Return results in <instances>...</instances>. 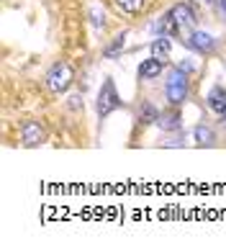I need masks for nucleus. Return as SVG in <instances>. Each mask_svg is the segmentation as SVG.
Wrapping results in <instances>:
<instances>
[{
	"instance_id": "obj_14",
	"label": "nucleus",
	"mask_w": 226,
	"mask_h": 252,
	"mask_svg": "<svg viewBox=\"0 0 226 252\" xmlns=\"http://www.w3.org/2000/svg\"><path fill=\"white\" fill-rule=\"evenodd\" d=\"M157 124H160L162 129L172 131V129H180V126H183V119H180V113H177V111H172V113H162Z\"/></svg>"
},
{
	"instance_id": "obj_17",
	"label": "nucleus",
	"mask_w": 226,
	"mask_h": 252,
	"mask_svg": "<svg viewBox=\"0 0 226 252\" xmlns=\"http://www.w3.org/2000/svg\"><path fill=\"white\" fill-rule=\"evenodd\" d=\"M70 106H72V108H77V106L83 108V100H80V95H72V98H70Z\"/></svg>"
},
{
	"instance_id": "obj_9",
	"label": "nucleus",
	"mask_w": 226,
	"mask_h": 252,
	"mask_svg": "<svg viewBox=\"0 0 226 252\" xmlns=\"http://www.w3.org/2000/svg\"><path fill=\"white\" fill-rule=\"evenodd\" d=\"M149 52H152V57H157V60H162L167 64V60H170V41H167V36H157L149 44Z\"/></svg>"
},
{
	"instance_id": "obj_15",
	"label": "nucleus",
	"mask_w": 226,
	"mask_h": 252,
	"mask_svg": "<svg viewBox=\"0 0 226 252\" xmlns=\"http://www.w3.org/2000/svg\"><path fill=\"white\" fill-rule=\"evenodd\" d=\"M90 16H93V26H95V29H103V26H106V16H103V10H93Z\"/></svg>"
},
{
	"instance_id": "obj_13",
	"label": "nucleus",
	"mask_w": 226,
	"mask_h": 252,
	"mask_svg": "<svg viewBox=\"0 0 226 252\" xmlns=\"http://www.w3.org/2000/svg\"><path fill=\"white\" fill-rule=\"evenodd\" d=\"M116 3L118 10H123V13H129V16H137L139 10L146 5V0H113Z\"/></svg>"
},
{
	"instance_id": "obj_4",
	"label": "nucleus",
	"mask_w": 226,
	"mask_h": 252,
	"mask_svg": "<svg viewBox=\"0 0 226 252\" xmlns=\"http://www.w3.org/2000/svg\"><path fill=\"white\" fill-rule=\"evenodd\" d=\"M185 44L193 52H198V54H213V49H216V39H213L211 33H206V31H190V36L185 39Z\"/></svg>"
},
{
	"instance_id": "obj_8",
	"label": "nucleus",
	"mask_w": 226,
	"mask_h": 252,
	"mask_svg": "<svg viewBox=\"0 0 226 252\" xmlns=\"http://www.w3.org/2000/svg\"><path fill=\"white\" fill-rule=\"evenodd\" d=\"M162 67H165V62L157 60V57L144 60V62L139 64V80H154V77H160V75H162Z\"/></svg>"
},
{
	"instance_id": "obj_2",
	"label": "nucleus",
	"mask_w": 226,
	"mask_h": 252,
	"mask_svg": "<svg viewBox=\"0 0 226 252\" xmlns=\"http://www.w3.org/2000/svg\"><path fill=\"white\" fill-rule=\"evenodd\" d=\"M72 83H75V70H72V67L67 64V62H56V64H52V70L47 72V88L52 90L54 95L67 93Z\"/></svg>"
},
{
	"instance_id": "obj_12",
	"label": "nucleus",
	"mask_w": 226,
	"mask_h": 252,
	"mask_svg": "<svg viewBox=\"0 0 226 252\" xmlns=\"http://www.w3.org/2000/svg\"><path fill=\"white\" fill-rule=\"evenodd\" d=\"M193 136H196V142H198L200 147H213V144H216V134H213L208 126H196Z\"/></svg>"
},
{
	"instance_id": "obj_6",
	"label": "nucleus",
	"mask_w": 226,
	"mask_h": 252,
	"mask_svg": "<svg viewBox=\"0 0 226 252\" xmlns=\"http://www.w3.org/2000/svg\"><path fill=\"white\" fill-rule=\"evenodd\" d=\"M170 13H172V18H175V24H177L180 31H183V29H193V26H196V13H193V8H190L188 3H177V5H172V8H170Z\"/></svg>"
},
{
	"instance_id": "obj_11",
	"label": "nucleus",
	"mask_w": 226,
	"mask_h": 252,
	"mask_svg": "<svg viewBox=\"0 0 226 252\" xmlns=\"http://www.w3.org/2000/svg\"><path fill=\"white\" fill-rule=\"evenodd\" d=\"M126 36H129V31H121L118 36H113V41H111L108 47L103 49V54L108 57V60H116V57L121 54V49H123V44H126Z\"/></svg>"
},
{
	"instance_id": "obj_5",
	"label": "nucleus",
	"mask_w": 226,
	"mask_h": 252,
	"mask_svg": "<svg viewBox=\"0 0 226 252\" xmlns=\"http://www.w3.org/2000/svg\"><path fill=\"white\" fill-rule=\"evenodd\" d=\"M44 139H47V134H44L39 121H26L21 126V144L24 147H39L44 144Z\"/></svg>"
},
{
	"instance_id": "obj_3",
	"label": "nucleus",
	"mask_w": 226,
	"mask_h": 252,
	"mask_svg": "<svg viewBox=\"0 0 226 252\" xmlns=\"http://www.w3.org/2000/svg\"><path fill=\"white\" fill-rule=\"evenodd\" d=\"M116 108H121V98L116 93V85H113V80H106L103 88H100V93H98V103H95V111H98V116L100 119H106L111 116Z\"/></svg>"
},
{
	"instance_id": "obj_18",
	"label": "nucleus",
	"mask_w": 226,
	"mask_h": 252,
	"mask_svg": "<svg viewBox=\"0 0 226 252\" xmlns=\"http://www.w3.org/2000/svg\"><path fill=\"white\" fill-rule=\"evenodd\" d=\"M213 3H216V0H193V5H203V8H208Z\"/></svg>"
},
{
	"instance_id": "obj_1",
	"label": "nucleus",
	"mask_w": 226,
	"mask_h": 252,
	"mask_svg": "<svg viewBox=\"0 0 226 252\" xmlns=\"http://www.w3.org/2000/svg\"><path fill=\"white\" fill-rule=\"evenodd\" d=\"M165 93H167V100L172 106H183L185 98H188V70L183 67H172L167 75V83H165Z\"/></svg>"
},
{
	"instance_id": "obj_16",
	"label": "nucleus",
	"mask_w": 226,
	"mask_h": 252,
	"mask_svg": "<svg viewBox=\"0 0 226 252\" xmlns=\"http://www.w3.org/2000/svg\"><path fill=\"white\" fill-rule=\"evenodd\" d=\"M216 8H219V13L224 16V21H226V0H216Z\"/></svg>"
},
{
	"instance_id": "obj_7",
	"label": "nucleus",
	"mask_w": 226,
	"mask_h": 252,
	"mask_svg": "<svg viewBox=\"0 0 226 252\" xmlns=\"http://www.w3.org/2000/svg\"><path fill=\"white\" fill-rule=\"evenodd\" d=\"M206 103H208V108L216 113V116H226V90H224L221 85H213V88L208 90Z\"/></svg>"
},
{
	"instance_id": "obj_10",
	"label": "nucleus",
	"mask_w": 226,
	"mask_h": 252,
	"mask_svg": "<svg viewBox=\"0 0 226 252\" xmlns=\"http://www.w3.org/2000/svg\"><path fill=\"white\" fill-rule=\"evenodd\" d=\"M154 121H160V111L154 108V103L144 100L141 108H139V124H141V126H149V124H154Z\"/></svg>"
}]
</instances>
